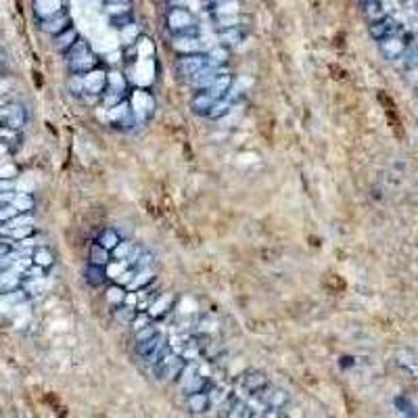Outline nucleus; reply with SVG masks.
Instances as JSON below:
<instances>
[{
  "label": "nucleus",
  "instance_id": "0eeeda50",
  "mask_svg": "<svg viewBox=\"0 0 418 418\" xmlns=\"http://www.w3.org/2000/svg\"><path fill=\"white\" fill-rule=\"evenodd\" d=\"M23 272L15 266H4L0 268V295H6V293H13V291H19L23 289Z\"/></svg>",
  "mask_w": 418,
  "mask_h": 418
},
{
  "label": "nucleus",
  "instance_id": "c756f323",
  "mask_svg": "<svg viewBox=\"0 0 418 418\" xmlns=\"http://www.w3.org/2000/svg\"><path fill=\"white\" fill-rule=\"evenodd\" d=\"M109 23L115 28V30H126L128 26H132L134 23V15H132V11H126V13H119V15H111L109 17Z\"/></svg>",
  "mask_w": 418,
  "mask_h": 418
},
{
  "label": "nucleus",
  "instance_id": "dca6fc26",
  "mask_svg": "<svg viewBox=\"0 0 418 418\" xmlns=\"http://www.w3.org/2000/svg\"><path fill=\"white\" fill-rule=\"evenodd\" d=\"M84 277H86L88 286H92V289H101V286H104V284L109 282L107 268H104V266H97V264H88Z\"/></svg>",
  "mask_w": 418,
  "mask_h": 418
},
{
  "label": "nucleus",
  "instance_id": "a19ab883",
  "mask_svg": "<svg viewBox=\"0 0 418 418\" xmlns=\"http://www.w3.org/2000/svg\"><path fill=\"white\" fill-rule=\"evenodd\" d=\"M0 77H2V71H0Z\"/></svg>",
  "mask_w": 418,
  "mask_h": 418
},
{
  "label": "nucleus",
  "instance_id": "ddd939ff",
  "mask_svg": "<svg viewBox=\"0 0 418 418\" xmlns=\"http://www.w3.org/2000/svg\"><path fill=\"white\" fill-rule=\"evenodd\" d=\"M215 97L209 92V90H197L195 95H193V99H191V109L197 113V115H203V117H208V113L211 111V107L215 104Z\"/></svg>",
  "mask_w": 418,
  "mask_h": 418
},
{
  "label": "nucleus",
  "instance_id": "4c0bfd02",
  "mask_svg": "<svg viewBox=\"0 0 418 418\" xmlns=\"http://www.w3.org/2000/svg\"><path fill=\"white\" fill-rule=\"evenodd\" d=\"M4 151H6V142L0 139V153H4Z\"/></svg>",
  "mask_w": 418,
  "mask_h": 418
},
{
  "label": "nucleus",
  "instance_id": "aec40b11",
  "mask_svg": "<svg viewBox=\"0 0 418 418\" xmlns=\"http://www.w3.org/2000/svg\"><path fill=\"white\" fill-rule=\"evenodd\" d=\"M136 314H139L136 312V308H134V306H128L126 301L113 308V318H115V322H119V324H128V326H132V322H134Z\"/></svg>",
  "mask_w": 418,
  "mask_h": 418
},
{
  "label": "nucleus",
  "instance_id": "6ab92c4d",
  "mask_svg": "<svg viewBox=\"0 0 418 418\" xmlns=\"http://www.w3.org/2000/svg\"><path fill=\"white\" fill-rule=\"evenodd\" d=\"M362 6H364V17L368 19V23L387 17V9H385L383 0H362Z\"/></svg>",
  "mask_w": 418,
  "mask_h": 418
},
{
  "label": "nucleus",
  "instance_id": "1a4fd4ad",
  "mask_svg": "<svg viewBox=\"0 0 418 418\" xmlns=\"http://www.w3.org/2000/svg\"><path fill=\"white\" fill-rule=\"evenodd\" d=\"M82 84H84V95L88 97H101L107 90V73L104 71L92 70L90 73L82 75Z\"/></svg>",
  "mask_w": 418,
  "mask_h": 418
},
{
  "label": "nucleus",
  "instance_id": "393cba45",
  "mask_svg": "<svg viewBox=\"0 0 418 418\" xmlns=\"http://www.w3.org/2000/svg\"><path fill=\"white\" fill-rule=\"evenodd\" d=\"M153 274H155V270H153V266H149V268H140L136 270V274H134V279L130 280V284H128V289H144L151 280H153Z\"/></svg>",
  "mask_w": 418,
  "mask_h": 418
},
{
  "label": "nucleus",
  "instance_id": "a211bd4d",
  "mask_svg": "<svg viewBox=\"0 0 418 418\" xmlns=\"http://www.w3.org/2000/svg\"><path fill=\"white\" fill-rule=\"evenodd\" d=\"M209 402H211V397H209V393L203 389V391H195V393H188V410L191 412H195V414H203V412H208L209 408Z\"/></svg>",
  "mask_w": 418,
  "mask_h": 418
},
{
  "label": "nucleus",
  "instance_id": "cd10ccee",
  "mask_svg": "<svg viewBox=\"0 0 418 418\" xmlns=\"http://www.w3.org/2000/svg\"><path fill=\"white\" fill-rule=\"evenodd\" d=\"M107 88L115 90V92H126L128 90V80L124 77V73L111 71V73H107Z\"/></svg>",
  "mask_w": 418,
  "mask_h": 418
},
{
  "label": "nucleus",
  "instance_id": "5701e85b",
  "mask_svg": "<svg viewBox=\"0 0 418 418\" xmlns=\"http://www.w3.org/2000/svg\"><path fill=\"white\" fill-rule=\"evenodd\" d=\"M11 205L17 209L19 213H30L34 209V197L30 193H13L11 197Z\"/></svg>",
  "mask_w": 418,
  "mask_h": 418
},
{
  "label": "nucleus",
  "instance_id": "2eb2a0df",
  "mask_svg": "<svg viewBox=\"0 0 418 418\" xmlns=\"http://www.w3.org/2000/svg\"><path fill=\"white\" fill-rule=\"evenodd\" d=\"M268 385H270V381H268V377H266L264 373H259V370H249V373H245L243 389L245 391H249L251 395H253V393H259V391L266 389Z\"/></svg>",
  "mask_w": 418,
  "mask_h": 418
},
{
  "label": "nucleus",
  "instance_id": "7c9ffc66",
  "mask_svg": "<svg viewBox=\"0 0 418 418\" xmlns=\"http://www.w3.org/2000/svg\"><path fill=\"white\" fill-rule=\"evenodd\" d=\"M107 301L115 308V306H119V304H124L126 301V291L119 286V284H113L111 289H109V293H107Z\"/></svg>",
  "mask_w": 418,
  "mask_h": 418
},
{
  "label": "nucleus",
  "instance_id": "f03ea898",
  "mask_svg": "<svg viewBox=\"0 0 418 418\" xmlns=\"http://www.w3.org/2000/svg\"><path fill=\"white\" fill-rule=\"evenodd\" d=\"M166 26L172 32V36L182 34H199V23L197 17L188 6H170L166 15Z\"/></svg>",
  "mask_w": 418,
  "mask_h": 418
},
{
  "label": "nucleus",
  "instance_id": "e433bc0d",
  "mask_svg": "<svg viewBox=\"0 0 418 418\" xmlns=\"http://www.w3.org/2000/svg\"><path fill=\"white\" fill-rule=\"evenodd\" d=\"M6 92V82H4V77H0V97Z\"/></svg>",
  "mask_w": 418,
  "mask_h": 418
},
{
  "label": "nucleus",
  "instance_id": "412c9836",
  "mask_svg": "<svg viewBox=\"0 0 418 418\" xmlns=\"http://www.w3.org/2000/svg\"><path fill=\"white\" fill-rule=\"evenodd\" d=\"M88 264H97V266H109L111 264V251L104 249L103 245H99L97 241L90 247V257H88Z\"/></svg>",
  "mask_w": 418,
  "mask_h": 418
},
{
  "label": "nucleus",
  "instance_id": "58836bf2",
  "mask_svg": "<svg viewBox=\"0 0 418 418\" xmlns=\"http://www.w3.org/2000/svg\"><path fill=\"white\" fill-rule=\"evenodd\" d=\"M208 2L213 6V4H220V2H224V0H208Z\"/></svg>",
  "mask_w": 418,
  "mask_h": 418
},
{
  "label": "nucleus",
  "instance_id": "6e6552de",
  "mask_svg": "<svg viewBox=\"0 0 418 418\" xmlns=\"http://www.w3.org/2000/svg\"><path fill=\"white\" fill-rule=\"evenodd\" d=\"M70 26H71V17L68 11H61V13H57V15H53V17H48V19H40V21H38L40 32H44V34H48V36L61 34V32H63V30H68Z\"/></svg>",
  "mask_w": 418,
  "mask_h": 418
},
{
  "label": "nucleus",
  "instance_id": "20e7f679",
  "mask_svg": "<svg viewBox=\"0 0 418 418\" xmlns=\"http://www.w3.org/2000/svg\"><path fill=\"white\" fill-rule=\"evenodd\" d=\"M28 124V109L17 101H6L0 104V128L19 132Z\"/></svg>",
  "mask_w": 418,
  "mask_h": 418
},
{
  "label": "nucleus",
  "instance_id": "c9c22d12",
  "mask_svg": "<svg viewBox=\"0 0 418 418\" xmlns=\"http://www.w3.org/2000/svg\"><path fill=\"white\" fill-rule=\"evenodd\" d=\"M11 253V243L9 241H4V243L0 245V259H6V255Z\"/></svg>",
  "mask_w": 418,
  "mask_h": 418
},
{
  "label": "nucleus",
  "instance_id": "f257e3e1",
  "mask_svg": "<svg viewBox=\"0 0 418 418\" xmlns=\"http://www.w3.org/2000/svg\"><path fill=\"white\" fill-rule=\"evenodd\" d=\"M63 57H65L68 68H70L73 75H86V73H90V71L99 68V57L92 53L90 44L86 40H82V38L71 46Z\"/></svg>",
  "mask_w": 418,
  "mask_h": 418
},
{
  "label": "nucleus",
  "instance_id": "7ed1b4c3",
  "mask_svg": "<svg viewBox=\"0 0 418 418\" xmlns=\"http://www.w3.org/2000/svg\"><path fill=\"white\" fill-rule=\"evenodd\" d=\"M136 351H139V355L144 362L157 364V362L170 351V348H168V337H166L164 333L157 331L153 337H149V339H144V341H139Z\"/></svg>",
  "mask_w": 418,
  "mask_h": 418
},
{
  "label": "nucleus",
  "instance_id": "f3484780",
  "mask_svg": "<svg viewBox=\"0 0 418 418\" xmlns=\"http://www.w3.org/2000/svg\"><path fill=\"white\" fill-rule=\"evenodd\" d=\"M232 86H235V77L230 75V73H220L213 82H211V86H209L208 90L215 97V99H222V97H226L230 90H232Z\"/></svg>",
  "mask_w": 418,
  "mask_h": 418
},
{
  "label": "nucleus",
  "instance_id": "f8f14e48",
  "mask_svg": "<svg viewBox=\"0 0 418 418\" xmlns=\"http://www.w3.org/2000/svg\"><path fill=\"white\" fill-rule=\"evenodd\" d=\"M32 9H34L36 19H48L61 11H65L63 0H32Z\"/></svg>",
  "mask_w": 418,
  "mask_h": 418
},
{
  "label": "nucleus",
  "instance_id": "9d476101",
  "mask_svg": "<svg viewBox=\"0 0 418 418\" xmlns=\"http://www.w3.org/2000/svg\"><path fill=\"white\" fill-rule=\"evenodd\" d=\"M368 30H370V36H373L377 42H381V40L389 38V36L402 32V28L397 26V21H395V19H391L389 15L383 17V19H379V21H373V23L368 26Z\"/></svg>",
  "mask_w": 418,
  "mask_h": 418
},
{
  "label": "nucleus",
  "instance_id": "72a5a7b5",
  "mask_svg": "<svg viewBox=\"0 0 418 418\" xmlns=\"http://www.w3.org/2000/svg\"><path fill=\"white\" fill-rule=\"evenodd\" d=\"M151 320H153V316L149 312H140L136 314V318H134V322H132V328H134V333L140 331V328H144V326H149L151 324Z\"/></svg>",
  "mask_w": 418,
  "mask_h": 418
},
{
  "label": "nucleus",
  "instance_id": "ea45409f",
  "mask_svg": "<svg viewBox=\"0 0 418 418\" xmlns=\"http://www.w3.org/2000/svg\"><path fill=\"white\" fill-rule=\"evenodd\" d=\"M2 243H4V239H0V245H2Z\"/></svg>",
  "mask_w": 418,
  "mask_h": 418
},
{
  "label": "nucleus",
  "instance_id": "473e14b6",
  "mask_svg": "<svg viewBox=\"0 0 418 418\" xmlns=\"http://www.w3.org/2000/svg\"><path fill=\"white\" fill-rule=\"evenodd\" d=\"M168 306H170V297H159V299H155V301H153V306H151L149 314H151L153 318H155V316H161V314L168 312V310H166Z\"/></svg>",
  "mask_w": 418,
  "mask_h": 418
},
{
  "label": "nucleus",
  "instance_id": "b1692460",
  "mask_svg": "<svg viewBox=\"0 0 418 418\" xmlns=\"http://www.w3.org/2000/svg\"><path fill=\"white\" fill-rule=\"evenodd\" d=\"M245 34L241 32V26L239 28H226V30H220V42L218 44H224V46H237L243 42Z\"/></svg>",
  "mask_w": 418,
  "mask_h": 418
},
{
  "label": "nucleus",
  "instance_id": "a878e982",
  "mask_svg": "<svg viewBox=\"0 0 418 418\" xmlns=\"http://www.w3.org/2000/svg\"><path fill=\"white\" fill-rule=\"evenodd\" d=\"M228 57H230V48H228V46H224V44L213 46V48L208 53V61L211 63V65H215V68H220L222 63H226V61H228Z\"/></svg>",
  "mask_w": 418,
  "mask_h": 418
},
{
  "label": "nucleus",
  "instance_id": "2f4dec72",
  "mask_svg": "<svg viewBox=\"0 0 418 418\" xmlns=\"http://www.w3.org/2000/svg\"><path fill=\"white\" fill-rule=\"evenodd\" d=\"M132 249H134V243H132V241H122V243L111 251V257H115V259H119V262H122V259L126 262L128 255L132 253Z\"/></svg>",
  "mask_w": 418,
  "mask_h": 418
},
{
  "label": "nucleus",
  "instance_id": "423d86ee",
  "mask_svg": "<svg viewBox=\"0 0 418 418\" xmlns=\"http://www.w3.org/2000/svg\"><path fill=\"white\" fill-rule=\"evenodd\" d=\"M130 107H132V113H134L136 122L139 119H149L153 115V111H155V99L149 95V90L139 88L130 97Z\"/></svg>",
  "mask_w": 418,
  "mask_h": 418
},
{
  "label": "nucleus",
  "instance_id": "bb28decb",
  "mask_svg": "<svg viewBox=\"0 0 418 418\" xmlns=\"http://www.w3.org/2000/svg\"><path fill=\"white\" fill-rule=\"evenodd\" d=\"M97 243L103 245L104 249H109V251H113L117 245L122 243V237H119V232H117L115 228H104L103 232L99 235Z\"/></svg>",
  "mask_w": 418,
  "mask_h": 418
},
{
  "label": "nucleus",
  "instance_id": "f704fd0d",
  "mask_svg": "<svg viewBox=\"0 0 418 418\" xmlns=\"http://www.w3.org/2000/svg\"><path fill=\"white\" fill-rule=\"evenodd\" d=\"M0 178H17V170L13 166H2L0 168Z\"/></svg>",
  "mask_w": 418,
  "mask_h": 418
},
{
  "label": "nucleus",
  "instance_id": "39448f33",
  "mask_svg": "<svg viewBox=\"0 0 418 418\" xmlns=\"http://www.w3.org/2000/svg\"><path fill=\"white\" fill-rule=\"evenodd\" d=\"M208 53H188V55H180L176 61V71L182 80H193L199 71L208 65Z\"/></svg>",
  "mask_w": 418,
  "mask_h": 418
},
{
  "label": "nucleus",
  "instance_id": "c85d7f7f",
  "mask_svg": "<svg viewBox=\"0 0 418 418\" xmlns=\"http://www.w3.org/2000/svg\"><path fill=\"white\" fill-rule=\"evenodd\" d=\"M211 11H213V15H237V13H241V2L239 0H224L220 4H213Z\"/></svg>",
  "mask_w": 418,
  "mask_h": 418
},
{
  "label": "nucleus",
  "instance_id": "4be33fe9",
  "mask_svg": "<svg viewBox=\"0 0 418 418\" xmlns=\"http://www.w3.org/2000/svg\"><path fill=\"white\" fill-rule=\"evenodd\" d=\"M32 262H34V266L48 270L55 264V253L48 247H36L34 253H32Z\"/></svg>",
  "mask_w": 418,
  "mask_h": 418
},
{
  "label": "nucleus",
  "instance_id": "4468645a",
  "mask_svg": "<svg viewBox=\"0 0 418 418\" xmlns=\"http://www.w3.org/2000/svg\"><path fill=\"white\" fill-rule=\"evenodd\" d=\"M77 40H80V32H77L73 26H70V28H68V30H63L61 34L53 36V46H55V50H57V53L65 55V53L70 50L71 46H73Z\"/></svg>",
  "mask_w": 418,
  "mask_h": 418
},
{
  "label": "nucleus",
  "instance_id": "9b49d317",
  "mask_svg": "<svg viewBox=\"0 0 418 418\" xmlns=\"http://www.w3.org/2000/svg\"><path fill=\"white\" fill-rule=\"evenodd\" d=\"M172 46L180 55H188V53H203L201 40L197 34H182L172 36Z\"/></svg>",
  "mask_w": 418,
  "mask_h": 418
},
{
  "label": "nucleus",
  "instance_id": "79ce46f5",
  "mask_svg": "<svg viewBox=\"0 0 418 418\" xmlns=\"http://www.w3.org/2000/svg\"><path fill=\"white\" fill-rule=\"evenodd\" d=\"M103 2H109V0H103Z\"/></svg>",
  "mask_w": 418,
  "mask_h": 418
}]
</instances>
